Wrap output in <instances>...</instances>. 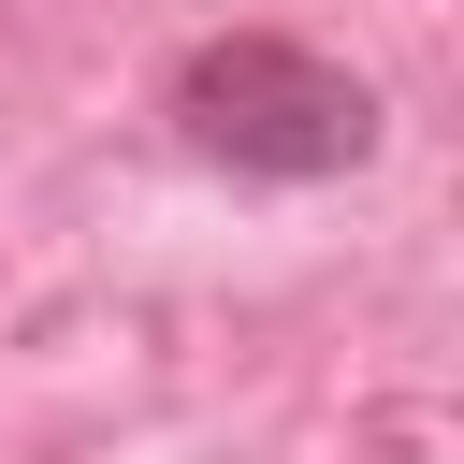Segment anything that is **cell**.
<instances>
[{
	"label": "cell",
	"mask_w": 464,
	"mask_h": 464,
	"mask_svg": "<svg viewBox=\"0 0 464 464\" xmlns=\"http://www.w3.org/2000/svg\"><path fill=\"white\" fill-rule=\"evenodd\" d=\"M188 130H203V160H232V174H334V160H362V72H334L319 44H290V29H232V44H203L188 58Z\"/></svg>",
	"instance_id": "6da1fadb"
}]
</instances>
